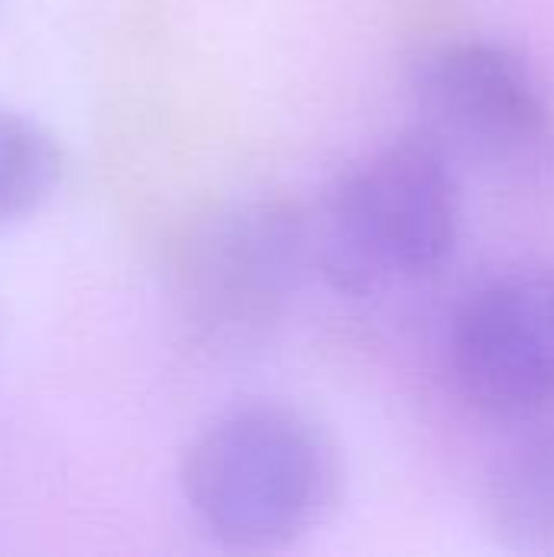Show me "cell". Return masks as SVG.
Masks as SVG:
<instances>
[{
  "label": "cell",
  "instance_id": "2",
  "mask_svg": "<svg viewBox=\"0 0 554 557\" xmlns=\"http://www.w3.org/2000/svg\"><path fill=\"white\" fill-rule=\"evenodd\" d=\"M310 219L317 271L336 294L402 290L457 248L460 166L415 127L340 170Z\"/></svg>",
  "mask_w": 554,
  "mask_h": 557
},
{
  "label": "cell",
  "instance_id": "1",
  "mask_svg": "<svg viewBox=\"0 0 554 557\" xmlns=\"http://www.w3.org/2000/svg\"><path fill=\"white\" fill-rule=\"evenodd\" d=\"M180 490L199 529L229 552H284L343 499V454L327 424L287 401H245L186 444Z\"/></svg>",
  "mask_w": 554,
  "mask_h": 557
},
{
  "label": "cell",
  "instance_id": "5",
  "mask_svg": "<svg viewBox=\"0 0 554 557\" xmlns=\"http://www.w3.org/2000/svg\"><path fill=\"white\" fill-rule=\"evenodd\" d=\"M444 362L457 398L483 418L554 414V261L506 268L454 310Z\"/></svg>",
  "mask_w": 554,
  "mask_h": 557
},
{
  "label": "cell",
  "instance_id": "6",
  "mask_svg": "<svg viewBox=\"0 0 554 557\" xmlns=\"http://www.w3.org/2000/svg\"><path fill=\"white\" fill-rule=\"evenodd\" d=\"M480 512L500 548L554 557V414L532 421L490 463Z\"/></svg>",
  "mask_w": 554,
  "mask_h": 557
},
{
  "label": "cell",
  "instance_id": "4",
  "mask_svg": "<svg viewBox=\"0 0 554 557\" xmlns=\"http://www.w3.org/2000/svg\"><path fill=\"white\" fill-rule=\"evenodd\" d=\"M418 131L457 166L539 176L554 163V98L535 62L487 36L444 39L411 69Z\"/></svg>",
  "mask_w": 554,
  "mask_h": 557
},
{
  "label": "cell",
  "instance_id": "3",
  "mask_svg": "<svg viewBox=\"0 0 554 557\" xmlns=\"http://www.w3.org/2000/svg\"><path fill=\"white\" fill-rule=\"evenodd\" d=\"M173 304L206 349H251L287 317L313 261V219L284 196L202 212L173 251Z\"/></svg>",
  "mask_w": 554,
  "mask_h": 557
},
{
  "label": "cell",
  "instance_id": "7",
  "mask_svg": "<svg viewBox=\"0 0 554 557\" xmlns=\"http://www.w3.org/2000/svg\"><path fill=\"white\" fill-rule=\"evenodd\" d=\"M59 140L29 114L0 101V225L33 215L59 186Z\"/></svg>",
  "mask_w": 554,
  "mask_h": 557
}]
</instances>
